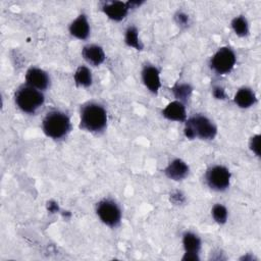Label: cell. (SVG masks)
Listing matches in <instances>:
<instances>
[{
  "instance_id": "3",
  "label": "cell",
  "mask_w": 261,
  "mask_h": 261,
  "mask_svg": "<svg viewBox=\"0 0 261 261\" xmlns=\"http://www.w3.org/2000/svg\"><path fill=\"white\" fill-rule=\"evenodd\" d=\"M216 126L205 116L197 115L188 119L185 127V135L188 139L196 137L211 140L216 136Z\"/></svg>"
},
{
  "instance_id": "26",
  "label": "cell",
  "mask_w": 261,
  "mask_h": 261,
  "mask_svg": "<svg viewBox=\"0 0 261 261\" xmlns=\"http://www.w3.org/2000/svg\"><path fill=\"white\" fill-rule=\"evenodd\" d=\"M47 206H48V210L50 212H55V211L58 210V206H57V204L55 202H48Z\"/></svg>"
},
{
  "instance_id": "13",
  "label": "cell",
  "mask_w": 261,
  "mask_h": 261,
  "mask_svg": "<svg viewBox=\"0 0 261 261\" xmlns=\"http://www.w3.org/2000/svg\"><path fill=\"white\" fill-rule=\"evenodd\" d=\"M164 172L167 175V177L174 180H180L187 176L189 172V166L182 160L174 159L164 169Z\"/></svg>"
},
{
  "instance_id": "22",
  "label": "cell",
  "mask_w": 261,
  "mask_h": 261,
  "mask_svg": "<svg viewBox=\"0 0 261 261\" xmlns=\"http://www.w3.org/2000/svg\"><path fill=\"white\" fill-rule=\"evenodd\" d=\"M250 148H251V150H252L257 156L260 155V136H259V135H256V136H254L253 138H251V141H250Z\"/></svg>"
},
{
  "instance_id": "18",
  "label": "cell",
  "mask_w": 261,
  "mask_h": 261,
  "mask_svg": "<svg viewBox=\"0 0 261 261\" xmlns=\"http://www.w3.org/2000/svg\"><path fill=\"white\" fill-rule=\"evenodd\" d=\"M231 27L238 36L244 37L247 36L249 33L248 21L244 16H238L233 18V20L231 21Z\"/></svg>"
},
{
  "instance_id": "20",
  "label": "cell",
  "mask_w": 261,
  "mask_h": 261,
  "mask_svg": "<svg viewBox=\"0 0 261 261\" xmlns=\"http://www.w3.org/2000/svg\"><path fill=\"white\" fill-rule=\"evenodd\" d=\"M172 93L174 94V96L180 100H185L188 99L192 93V88L190 85L187 84H180V85H175L172 88ZM181 102V101H180Z\"/></svg>"
},
{
  "instance_id": "6",
  "label": "cell",
  "mask_w": 261,
  "mask_h": 261,
  "mask_svg": "<svg viewBox=\"0 0 261 261\" xmlns=\"http://www.w3.org/2000/svg\"><path fill=\"white\" fill-rule=\"evenodd\" d=\"M230 172L221 165H216L208 169L206 173V181L208 186L215 191H223L229 186Z\"/></svg>"
},
{
  "instance_id": "14",
  "label": "cell",
  "mask_w": 261,
  "mask_h": 261,
  "mask_svg": "<svg viewBox=\"0 0 261 261\" xmlns=\"http://www.w3.org/2000/svg\"><path fill=\"white\" fill-rule=\"evenodd\" d=\"M84 58L92 65H100L105 59V53L100 46L87 45L83 48Z\"/></svg>"
},
{
  "instance_id": "15",
  "label": "cell",
  "mask_w": 261,
  "mask_h": 261,
  "mask_svg": "<svg viewBox=\"0 0 261 261\" xmlns=\"http://www.w3.org/2000/svg\"><path fill=\"white\" fill-rule=\"evenodd\" d=\"M69 32L77 39H86L90 33V27L86 15L81 14L77 18H75L69 27Z\"/></svg>"
},
{
  "instance_id": "4",
  "label": "cell",
  "mask_w": 261,
  "mask_h": 261,
  "mask_svg": "<svg viewBox=\"0 0 261 261\" xmlns=\"http://www.w3.org/2000/svg\"><path fill=\"white\" fill-rule=\"evenodd\" d=\"M44 95L30 86L19 89L15 95L17 106L28 113H34L44 103Z\"/></svg>"
},
{
  "instance_id": "1",
  "label": "cell",
  "mask_w": 261,
  "mask_h": 261,
  "mask_svg": "<svg viewBox=\"0 0 261 261\" xmlns=\"http://www.w3.org/2000/svg\"><path fill=\"white\" fill-rule=\"evenodd\" d=\"M107 113L105 109L96 103H90L82 109L81 126L89 132H99L106 126Z\"/></svg>"
},
{
  "instance_id": "23",
  "label": "cell",
  "mask_w": 261,
  "mask_h": 261,
  "mask_svg": "<svg viewBox=\"0 0 261 261\" xmlns=\"http://www.w3.org/2000/svg\"><path fill=\"white\" fill-rule=\"evenodd\" d=\"M213 96L215 98H217V99H224L226 97L224 90L222 88H220V87H215L213 89Z\"/></svg>"
},
{
  "instance_id": "19",
  "label": "cell",
  "mask_w": 261,
  "mask_h": 261,
  "mask_svg": "<svg viewBox=\"0 0 261 261\" xmlns=\"http://www.w3.org/2000/svg\"><path fill=\"white\" fill-rule=\"evenodd\" d=\"M125 43L130 46L136 48L137 50H142L143 45L141 44L138 36V31L135 27H130L126 30L125 32Z\"/></svg>"
},
{
  "instance_id": "8",
  "label": "cell",
  "mask_w": 261,
  "mask_h": 261,
  "mask_svg": "<svg viewBox=\"0 0 261 261\" xmlns=\"http://www.w3.org/2000/svg\"><path fill=\"white\" fill-rule=\"evenodd\" d=\"M182 244L186 251L182 260H199L198 253L201 247L200 239L192 232H186L184 234Z\"/></svg>"
},
{
  "instance_id": "5",
  "label": "cell",
  "mask_w": 261,
  "mask_h": 261,
  "mask_svg": "<svg viewBox=\"0 0 261 261\" xmlns=\"http://www.w3.org/2000/svg\"><path fill=\"white\" fill-rule=\"evenodd\" d=\"M236 63V55L228 47H222L212 56L210 65L219 74L228 73Z\"/></svg>"
},
{
  "instance_id": "2",
  "label": "cell",
  "mask_w": 261,
  "mask_h": 261,
  "mask_svg": "<svg viewBox=\"0 0 261 261\" xmlns=\"http://www.w3.org/2000/svg\"><path fill=\"white\" fill-rule=\"evenodd\" d=\"M70 128V120L66 114L60 111L48 112L43 119L44 133L53 139L65 136Z\"/></svg>"
},
{
  "instance_id": "9",
  "label": "cell",
  "mask_w": 261,
  "mask_h": 261,
  "mask_svg": "<svg viewBox=\"0 0 261 261\" xmlns=\"http://www.w3.org/2000/svg\"><path fill=\"white\" fill-rule=\"evenodd\" d=\"M129 8H130L129 1L127 2L114 1V2L106 3L103 6V11L110 19L119 21L126 16Z\"/></svg>"
},
{
  "instance_id": "10",
  "label": "cell",
  "mask_w": 261,
  "mask_h": 261,
  "mask_svg": "<svg viewBox=\"0 0 261 261\" xmlns=\"http://www.w3.org/2000/svg\"><path fill=\"white\" fill-rule=\"evenodd\" d=\"M25 81L30 87L37 90H45L49 85V77L47 73L36 67H32L27 71Z\"/></svg>"
},
{
  "instance_id": "7",
  "label": "cell",
  "mask_w": 261,
  "mask_h": 261,
  "mask_svg": "<svg viewBox=\"0 0 261 261\" xmlns=\"http://www.w3.org/2000/svg\"><path fill=\"white\" fill-rule=\"evenodd\" d=\"M97 214L105 224L115 226L119 223L121 212L119 207L110 200H103L97 205Z\"/></svg>"
},
{
  "instance_id": "11",
  "label": "cell",
  "mask_w": 261,
  "mask_h": 261,
  "mask_svg": "<svg viewBox=\"0 0 261 261\" xmlns=\"http://www.w3.org/2000/svg\"><path fill=\"white\" fill-rule=\"evenodd\" d=\"M162 115L169 120L185 121L187 118L186 108L180 101H173L169 103L163 110Z\"/></svg>"
},
{
  "instance_id": "24",
  "label": "cell",
  "mask_w": 261,
  "mask_h": 261,
  "mask_svg": "<svg viewBox=\"0 0 261 261\" xmlns=\"http://www.w3.org/2000/svg\"><path fill=\"white\" fill-rule=\"evenodd\" d=\"M175 19H176L177 23H179V24H187V23H188V20H189V17H188L187 14L179 12V13L176 14Z\"/></svg>"
},
{
  "instance_id": "16",
  "label": "cell",
  "mask_w": 261,
  "mask_h": 261,
  "mask_svg": "<svg viewBox=\"0 0 261 261\" xmlns=\"http://www.w3.org/2000/svg\"><path fill=\"white\" fill-rule=\"evenodd\" d=\"M233 100L239 107L248 108L256 102V96L251 89L242 88L236 93Z\"/></svg>"
},
{
  "instance_id": "12",
  "label": "cell",
  "mask_w": 261,
  "mask_h": 261,
  "mask_svg": "<svg viewBox=\"0 0 261 261\" xmlns=\"http://www.w3.org/2000/svg\"><path fill=\"white\" fill-rule=\"evenodd\" d=\"M143 82L145 86L152 92L157 93L160 88L159 70L155 66H146L142 72Z\"/></svg>"
},
{
  "instance_id": "21",
  "label": "cell",
  "mask_w": 261,
  "mask_h": 261,
  "mask_svg": "<svg viewBox=\"0 0 261 261\" xmlns=\"http://www.w3.org/2000/svg\"><path fill=\"white\" fill-rule=\"evenodd\" d=\"M212 216L217 223L223 224L227 219V210L223 205L216 204L212 208Z\"/></svg>"
},
{
  "instance_id": "25",
  "label": "cell",
  "mask_w": 261,
  "mask_h": 261,
  "mask_svg": "<svg viewBox=\"0 0 261 261\" xmlns=\"http://www.w3.org/2000/svg\"><path fill=\"white\" fill-rule=\"evenodd\" d=\"M174 199H176V201H174L175 204H180V203L184 202V196H182L181 194H179V193H175V194H172V195H171L170 200L172 201V200H174Z\"/></svg>"
},
{
  "instance_id": "17",
  "label": "cell",
  "mask_w": 261,
  "mask_h": 261,
  "mask_svg": "<svg viewBox=\"0 0 261 261\" xmlns=\"http://www.w3.org/2000/svg\"><path fill=\"white\" fill-rule=\"evenodd\" d=\"M74 82L77 86L89 87L92 84V74L88 67L80 66L74 73Z\"/></svg>"
}]
</instances>
